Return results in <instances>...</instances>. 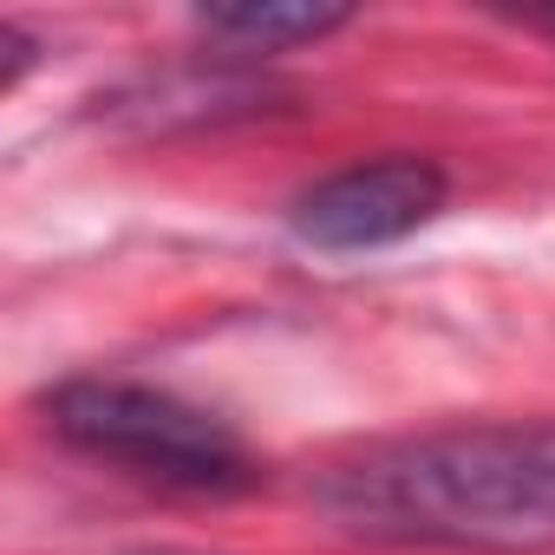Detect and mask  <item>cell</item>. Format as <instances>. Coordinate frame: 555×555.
Here are the masks:
<instances>
[{
	"instance_id": "obj_1",
	"label": "cell",
	"mask_w": 555,
	"mask_h": 555,
	"mask_svg": "<svg viewBox=\"0 0 555 555\" xmlns=\"http://www.w3.org/2000/svg\"><path fill=\"white\" fill-rule=\"evenodd\" d=\"M314 503L360 542L522 555L555 542V418L451 425L327 464Z\"/></svg>"
},
{
	"instance_id": "obj_5",
	"label": "cell",
	"mask_w": 555,
	"mask_h": 555,
	"mask_svg": "<svg viewBox=\"0 0 555 555\" xmlns=\"http://www.w3.org/2000/svg\"><path fill=\"white\" fill-rule=\"evenodd\" d=\"M157 555H177V548H157Z\"/></svg>"
},
{
	"instance_id": "obj_2",
	"label": "cell",
	"mask_w": 555,
	"mask_h": 555,
	"mask_svg": "<svg viewBox=\"0 0 555 555\" xmlns=\"http://www.w3.org/2000/svg\"><path fill=\"white\" fill-rule=\"evenodd\" d=\"M47 425L73 451L170 490H242L255 477V457L229 418L144 379H66L47 392Z\"/></svg>"
},
{
	"instance_id": "obj_3",
	"label": "cell",
	"mask_w": 555,
	"mask_h": 555,
	"mask_svg": "<svg viewBox=\"0 0 555 555\" xmlns=\"http://www.w3.org/2000/svg\"><path fill=\"white\" fill-rule=\"evenodd\" d=\"M451 183L431 157H379V164H347L327 183H314L295 203V235L327 255H360L418 235L444 209Z\"/></svg>"
},
{
	"instance_id": "obj_4",
	"label": "cell",
	"mask_w": 555,
	"mask_h": 555,
	"mask_svg": "<svg viewBox=\"0 0 555 555\" xmlns=\"http://www.w3.org/2000/svg\"><path fill=\"white\" fill-rule=\"evenodd\" d=\"M203 34L242 47V53H282V47H308L327 40L334 27H347V8H301V0H248V8H209L196 14Z\"/></svg>"
}]
</instances>
